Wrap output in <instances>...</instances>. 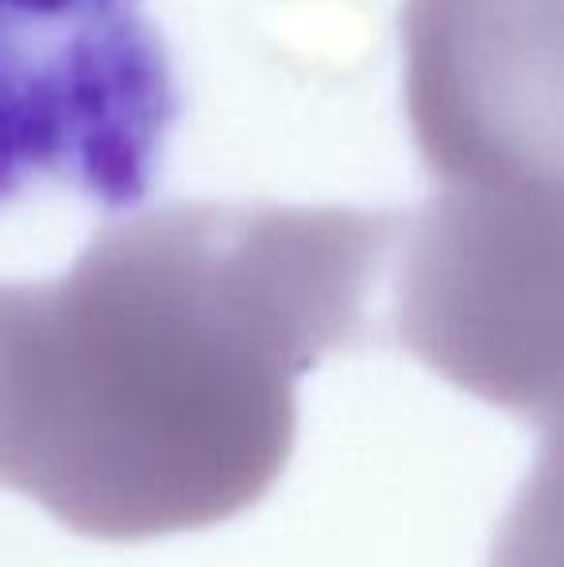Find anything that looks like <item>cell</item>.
Masks as SVG:
<instances>
[{"instance_id": "obj_4", "label": "cell", "mask_w": 564, "mask_h": 567, "mask_svg": "<svg viewBox=\"0 0 564 567\" xmlns=\"http://www.w3.org/2000/svg\"><path fill=\"white\" fill-rule=\"evenodd\" d=\"M402 101L433 182H564V0H407Z\"/></svg>"}, {"instance_id": "obj_3", "label": "cell", "mask_w": 564, "mask_h": 567, "mask_svg": "<svg viewBox=\"0 0 564 567\" xmlns=\"http://www.w3.org/2000/svg\"><path fill=\"white\" fill-rule=\"evenodd\" d=\"M178 116L143 0H0V209L31 189L136 209Z\"/></svg>"}, {"instance_id": "obj_1", "label": "cell", "mask_w": 564, "mask_h": 567, "mask_svg": "<svg viewBox=\"0 0 564 567\" xmlns=\"http://www.w3.org/2000/svg\"><path fill=\"white\" fill-rule=\"evenodd\" d=\"M402 217L194 202L93 231L70 270L0 282V486L93 540L252 509L298 382L376 324Z\"/></svg>"}, {"instance_id": "obj_2", "label": "cell", "mask_w": 564, "mask_h": 567, "mask_svg": "<svg viewBox=\"0 0 564 567\" xmlns=\"http://www.w3.org/2000/svg\"><path fill=\"white\" fill-rule=\"evenodd\" d=\"M391 270L407 355L537 433L564 421V182H433Z\"/></svg>"}]
</instances>
